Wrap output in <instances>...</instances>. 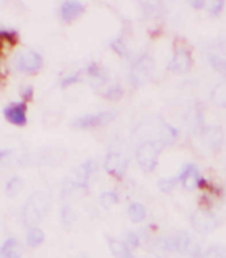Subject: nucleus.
Instances as JSON below:
<instances>
[{
    "mask_svg": "<svg viewBox=\"0 0 226 258\" xmlns=\"http://www.w3.org/2000/svg\"><path fill=\"white\" fill-rule=\"evenodd\" d=\"M33 97V88L32 86H24L22 89V98L24 101H29V99H32Z\"/></svg>",
    "mask_w": 226,
    "mask_h": 258,
    "instance_id": "nucleus-33",
    "label": "nucleus"
},
{
    "mask_svg": "<svg viewBox=\"0 0 226 258\" xmlns=\"http://www.w3.org/2000/svg\"><path fill=\"white\" fill-rule=\"evenodd\" d=\"M177 181H179V179H176V177H164V179L159 180L158 185H159V188L163 192L168 194V192H171L175 188Z\"/></svg>",
    "mask_w": 226,
    "mask_h": 258,
    "instance_id": "nucleus-27",
    "label": "nucleus"
},
{
    "mask_svg": "<svg viewBox=\"0 0 226 258\" xmlns=\"http://www.w3.org/2000/svg\"><path fill=\"white\" fill-rule=\"evenodd\" d=\"M107 244H109L110 251L113 253L115 258H135L134 255L131 254L130 249H128L123 242L114 240L111 237H107Z\"/></svg>",
    "mask_w": 226,
    "mask_h": 258,
    "instance_id": "nucleus-15",
    "label": "nucleus"
},
{
    "mask_svg": "<svg viewBox=\"0 0 226 258\" xmlns=\"http://www.w3.org/2000/svg\"><path fill=\"white\" fill-rule=\"evenodd\" d=\"M204 258H226V249L219 245H213L204 251Z\"/></svg>",
    "mask_w": 226,
    "mask_h": 258,
    "instance_id": "nucleus-24",
    "label": "nucleus"
},
{
    "mask_svg": "<svg viewBox=\"0 0 226 258\" xmlns=\"http://www.w3.org/2000/svg\"><path fill=\"white\" fill-rule=\"evenodd\" d=\"M60 14L64 22L70 23L85 14V6L77 0H66L61 4Z\"/></svg>",
    "mask_w": 226,
    "mask_h": 258,
    "instance_id": "nucleus-12",
    "label": "nucleus"
},
{
    "mask_svg": "<svg viewBox=\"0 0 226 258\" xmlns=\"http://www.w3.org/2000/svg\"><path fill=\"white\" fill-rule=\"evenodd\" d=\"M99 202H101V205L103 208H110V207H113L118 203V195L111 191L103 192L101 195V198H99Z\"/></svg>",
    "mask_w": 226,
    "mask_h": 258,
    "instance_id": "nucleus-25",
    "label": "nucleus"
},
{
    "mask_svg": "<svg viewBox=\"0 0 226 258\" xmlns=\"http://www.w3.org/2000/svg\"><path fill=\"white\" fill-rule=\"evenodd\" d=\"M97 171V162L93 159L86 160L85 163H82L81 166L78 167L77 172H76V181L84 184V185H88L89 179L92 177V175Z\"/></svg>",
    "mask_w": 226,
    "mask_h": 258,
    "instance_id": "nucleus-14",
    "label": "nucleus"
},
{
    "mask_svg": "<svg viewBox=\"0 0 226 258\" xmlns=\"http://www.w3.org/2000/svg\"><path fill=\"white\" fill-rule=\"evenodd\" d=\"M177 179L181 183V185L188 191H193L196 188H201L205 185L204 177L201 176V172L198 171L197 166H194V164L184 166Z\"/></svg>",
    "mask_w": 226,
    "mask_h": 258,
    "instance_id": "nucleus-8",
    "label": "nucleus"
},
{
    "mask_svg": "<svg viewBox=\"0 0 226 258\" xmlns=\"http://www.w3.org/2000/svg\"><path fill=\"white\" fill-rule=\"evenodd\" d=\"M110 46H111V48H113V50H115L118 54H120V56H127V50H126V46H124L123 41H122L120 39L111 41Z\"/></svg>",
    "mask_w": 226,
    "mask_h": 258,
    "instance_id": "nucleus-31",
    "label": "nucleus"
},
{
    "mask_svg": "<svg viewBox=\"0 0 226 258\" xmlns=\"http://www.w3.org/2000/svg\"><path fill=\"white\" fill-rule=\"evenodd\" d=\"M86 72H88L89 76H92L93 78H96V81H98L99 84H103V82L107 81L106 73L99 68L98 64L96 62H90L86 68Z\"/></svg>",
    "mask_w": 226,
    "mask_h": 258,
    "instance_id": "nucleus-21",
    "label": "nucleus"
},
{
    "mask_svg": "<svg viewBox=\"0 0 226 258\" xmlns=\"http://www.w3.org/2000/svg\"><path fill=\"white\" fill-rule=\"evenodd\" d=\"M147 216V209L140 203H132L128 207V217L132 223H141Z\"/></svg>",
    "mask_w": 226,
    "mask_h": 258,
    "instance_id": "nucleus-16",
    "label": "nucleus"
},
{
    "mask_svg": "<svg viewBox=\"0 0 226 258\" xmlns=\"http://www.w3.org/2000/svg\"><path fill=\"white\" fill-rule=\"evenodd\" d=\"M223 7H225V2H221V0H219V2H214L212 8H210V15L214 16V18H217V16H219V15L222 14Z\"/></svg>",
    "mask_w": 226,
    "mask_h": 258,
    "instance_id": "nucleus-32",
    "label": "nucleus"
},
{
    "mask_svg": "<svg viewBox=\"0 0 226 258\" xmlns=\"http://www.w3.org/2000/svg\"><path fill=\"white\" fill-rule=\"evenodd\" d=\"M191 245L192 237L185 232H179L159 242L160 249L166 251H176V253H187L191 249Z\"/></svg>",
    "mask_w": 226,
    "mask_h": 258,
    "instance_id": "nucleus-6",
    "label": "nucleus"
},
{
    "mask_svg": "<svg viewBox=\"0 0 226 258\" xmlns=\"http://www.w3.org/2000/svg\"><path fill=\"white\" fill-rule=\"evenodd\" d=\"M128 160L123 155H120L118 152H110L107 154L106 160H105V170L111 175V176L122 179L124 173L127 171Z\"/></svg>",
    "mask_w": 226,
    "mask_h": 258,
    "instance_id": "nucleus-10",
    "label": "nucleus"
},
{
    "mask_svg": "<svg viewBox=\"0 0 226 258\" xmlns=\"http://www.w3.org/2000/svg\"><path fill=\"white\" fill-rule=\"evenodd\" d=\"M192 64V56L191 52L184 48V46H179L175 49V53H173L172 58H171L170 64H168V69L173 73H185V72L189 71Z\"/></svg>",
    "mask_w": 226,
    "mask_h": 258,
    "instance_id": "nucleus-9",
    "label": "nucleus"
},
{
    "mask_svg": "<svg viewBox=\"0 0 226 258\" xmlns=\"http://www.w3.org/2000/svg\"><path fill=\"white\" fill-rule=\"evenodd\" d=\"M49 207V198L44 192H35L29 196L23 208V221L31 229L44 219Z\"/></svg>",
    "mask_w": 226,
    "mask_h": 258,
    "instance_id": "nucleus-1",
    "label": "nucleus"
},
{
    "mask_svg": "<svg viewBox=\"0 0 226 258\" xmlns=\"http://www.w3.org/2000/svg\"><path fill=\"white\" fill-rule=\"evenodd\" d=\"M23 247L19 240L11 237L4 241L0 249V257L2 258H22Z\"/></svg>",
    "mask_w": 226,
    "mask_h": 258,
    "instance_id": "nucleus-13",
    "label": "nucleus"
},
{
    "mask_svg": "<svg viewBox=\"0 0 226 258\" xmlns=\"http://www.w3.org/2000/svg\"><path fill=\"white\" fill-rule=\"evenodd\" d=\"M164 146L166 143L163 141H148L139 146V149L136 150V160L144 172H152L155 170Z\"/></svg>",
    "mask_w": 226,
    "mask_h": 258,
    "instance_id": "nucleus-2",
    "label": "nucleus"
},
{
    "mask_svg": "<svg viewBox=\"0 0 226 258\" xmlns=\"http://www.w3.org/2000/svg\"><path fill=\"white\" fill-rule=\"evenodd\" d=\"M115 119V114L113 111H101L96 114H86L82 117H78L77 119L73 120L71 126L76 128H94V127H102L106 126L110 122Z\"/></svg>",
    "mask_w": 226,
    "mask_h": 258,
    "instance_id": "nucleus-3",
    "label": "nucleus"
},
{
    "mask_svg": "<svg viewBox=\"0 0 226 258\" xmlns=\"http://www.w3.org/2000/svg\"><path fill=\"white\" fill-rule=\"evenodd\" d=\"M23 185H24V183H23L22 177H11V179L8 180L7 185H6V194H7V196H16L19 192L22 191Z\"/></svg>",
    "mask_w": 226,
    "mask_h": 258,
    "instance_id": "nucleus-20",
    "label": "nucleus"
},
{
    "mask_svg": "<svg viewBox=\"0 0 226 258\" xmlns=\"http://www.w3.org/2000/svg\"><path fill=\"white\" fill-rule=\"evenodd\" d=\"M191 224L193 229L200 234H208L215 229L217 226V219L212 212L200 209L192 213Z\"/></svg>",
    "mask_w": 226,
    "mask_h": 258,
    "instance_id": "nucleus-7",
    "label": "nucleus"
},
{
    "mask_svg": "<svg viewBox=\"0 0 226 258\" xmlns=\"http://www.w3.org/2000/svg\"><path fill=\"white\" fill-rule=\"evenodd\" d=\"M105 98L110 99V101H118L123 97V88L119 85V84H115V85L110 86L106 92L103 93Z\"/></svg>",
    "mask_w": 226,
    "mask_h": 258,
    "instance_id": "nucleus-23",
    "label": "nucleus"
},
{
    "mask_svg": "<svg viewBox=\"0 0 226 258\" xmlns=\"http://www.w3.org/2000/svg\"><path fill=\"white\" fill-rule=\"evenodd\" d=\"M81 71L76 72V73H71L70 76H67V77H65L64 80H62L61 86H62V88H67V86H71L73 84H77V82L81 81Z\"/></svg>",
    "mask_w": 226,
    "mask_h": 258,
    "instance_id": "nucleus-30",
    "label": "nucleus"
},
{
    "mask_svg": "<svg viewBox=\"0 0 226 258\" xmlns=\"http://www.w3.org/2000/svg\"><path fill=\"white\" fill-rule=\"evenodd\" d=\"M0 37L8 43L11 44H16L19 40V33L15 31V29H4L2 28L0 29Z\"/></svg>",
    "mask_w": 226,
    "mask_h": 258,
    "instance_id": "nucleus-29",
    "label": "nucleus"
},
{
    "mask_svg": "<svg viewBox=\"0 0 226 258\" xmlns=\"http://www.w3.org/2000/svg\"><path fill=\"white\" fill-rule=\"evenodd\" d=\"M44 232L39 228H32V229H29V232L27 233V245L31 247H36L41 245L44 242Z\"/></svg>",
    "mask_w": 226,
    "mask_h": 258,
    "instance_id": "nucleus-18",
    "label": "nucleus"
},
{
    "mask_svg": "<svg viewBox=\"0 0 226 258\" xmlns=\"http://www.w3.org/2000/svg\"><path fill=\"white\" fill-rule=\"evenodd\" d=\"M123 244L128 247V249H135L139 246V236L135 232H127L123 236Z\"/></svg>",
    "mask_w": 226,
    "mask_h": 258,
    "instance_id": "nucleus-28",
    "label": "nucleus"
},
{
    "mask_svg": "<svg viewBox=\"0 0 226 258\" xmlns=\"http://www.w3.org/2000/svg\"><path fill=\"white\" fill-rule=\"evenodd\" d=\"M205 138L208 139L209 145L215 147V149H218L219 146H221V142H222L223 139V134L222 131L219 130L218 127L208 128V130L205 131Z\"/></svg>",
    "mask_w": 226,
    "mask_h": 258,
    "instance_id": "nucleus-19",
    "label": "nucleus"
},
{
    "mask_svg": "<svg viewBox=\"0 0 226 258\" xmlns=\"http://www.w3.org/2000/svg\"><path fill=\"white\" fill-rule=\"evenodd\" d=\"M191 4L194 10H201L205 6V2L204 0H193V2H191Z\"/></svg>",
    "mask_w": 226,
    "mask_h": 258,
    "instance_id": "nucleus-34",
    "label": "nucleus"
},
{
    "mask_svg": "<svg viewBox=\"0 0 226 258\" xmlns=\"http://www.w3.org/2000/svg\"><path fill=\"white\" fill-rule=\"evenodd\" d=\"M154 72V61L148 54H143L131 69V81L135 86L143 85L149 78Z\"/></svg>",
    "mask_w": 226,
    "mask_h": 258,
    "instance_id": "nucleus-5",
    "label": "nucleus"
},
{
    "mask_svg": "<svg viewBox=\"0 0 226 258\" xmlns=\"http://www.w3.org/2000/svg\"><path fill=\"white\" fill-rule=\"evenodd\" d=\"M209 62L213 67V69L226 75V58L217 56V54H210L209 56Z\"/></svg>",
    "mask_w": 226,
    "mask_h": 258,
    "instance_id": "nucleus-26",
    "label": "nucleus"
},
{
    "mask_svg": "<svg viewBox=\"0 0 226 258\" xmlns=\"http://www.w3.org/2000/svg\"><path fill=\"white\" fill-rule=\"evenodd\" d=\"M210 98L217 106H226V80L219 82L218 85H215Z\"/></svg>",
    "mask_w": 226,
    "mask_h": 258,
    "instance_id": "nucleus-17",
    "label": "nucleus"
},
{
    "mask_svg": "<svg viewBox=\"0 0 226 258\" xmlns=\"http://www.w3.org/2000/svg\"><path fill=\"white\" fill-rule=\"evenodd\" d=\"M4 117L10 123L15 126H25L27 124V105L25 102H12L4 107Z\"/></svg>",
    "mask_w": 226,
    "mask_h": 258,
    "instance_id": "nucleus-11",
    "label": "nucleus"
},
{
    "mask_svg": "<svg viewBox=\"0 0 226 258\" xmlns=\"http://www.w3.org/2000/svg\"><path fill=\"white\" fill-rule=\"evenodd\" d=\"M191 258H204V253H201V251H200V249H196V250L192 253Z\"/></svg>",
    "mask_w": 226,
    "mask_h": 258,
    "instance_id": "nucleus-35",
    "label": "nucleus"
},
{
    "mask_svg": "<svg viewBox=\"0 0 226 258\" xmlns=\"http://www.w3.org/2000/svg\"><path fill=\"white\" fill-rule=\"evenodd\" d=\"M15 67L23 73H37L43 67V57L35 50H25L15 57Z\"/></svg>",
    "mask_w": 226,
    "mask_h": 258,
    "instance_id": "nucleus-4",
    "label": "nucleus"
},
{
    "mask_svg": "<svg viewBox=\"0 0 226 258\" xmlns=\"http://www.w3.org/2000/svg\"><path fill=\"white\" fill-rule=\"evenodd\" d=\"M74 219L76 216L73 213V211H71L70 205H64L62 209H61V221H62V225L66 229H69L73 225V223H74Z\"/></svg>",
    "mask_w": 226,
    "mask_h": 258,
    "instance_id": "nucleus-22",
    "label": "nucleus"
}]
</instances>
